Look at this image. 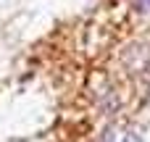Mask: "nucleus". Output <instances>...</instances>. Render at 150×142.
Segmentation results:
<instances>
[{
	"mask_svg": "<svg viewBox=\"0 0 150 142\" xmlns=\"http://www.w3.org/2000/svg\"><path fill=\"white\" fill-rule=\"evenodd\" d=\"M137 8H142V11H150V0H137Z\"/></svg>",
	"mask_w": 150,
	"mask_h": 142,
	"instance_id": "nucleus-1",
	"label": "nucleus"
},
{
	"mask_svg": "<svg viewBox=\"0 0 150 142\" xmlns=\"http://www.w3.org/2000/svg\"><path fill=\"white\" fill-rule=\"evenodd\" d=\"M121 142H140V137H137V134H124Z\"/></svg>",
	"mask_w": 150,
	"mask_h": 142,
	"instance_id": "nucleus-2",
	"label": "nucleus"
}]
</instances>
